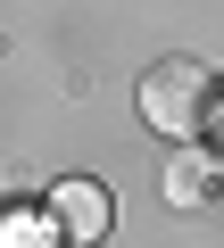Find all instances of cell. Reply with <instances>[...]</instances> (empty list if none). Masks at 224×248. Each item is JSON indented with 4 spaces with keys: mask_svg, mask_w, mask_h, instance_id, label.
<instances>
[{
    "mask_svg": "<svg viewBox=\"0 0 224 248\" xmlns=\"http://www.w3.org/2000/svg\"><path fill=\"white\" fill-rule=\"evenodd\" d=\"M0 248H42V232H34L25 215H9V223H0Z\"/></svg>",
    "mask_w": 224,
    "mask_h": 248,
    "instance_id": "cell-4",
    "label": "cell"
},
{
    "mask_svg": "<svg viewBox=\"0 0 224 248\" xmlns=\"http://www.w3.org/2000/svg\"><path fill=\"white\" fill-rule=\"evenodd\" d=\"M207 199H224L216 157H174V174H166V207H207Z\"/></svg>",
    "mask_w": 224,
    "mask_h": 248,
    "instance_id": "cell-3",
    "label": "cell"
},
{
    "mask_svg": "<svg viewBox=\"0 0 224 248\" xmlns=\"http://www.w3.org/2000/svg\"><path fill=\"white\" fill-rule=\"evenodd\" d=\"M141 124L166 133V141H199L216 124V75L199 58H158L141 75Z\"/></svg>",
    "mask_w": 224,
    "mask_h": 248,
    "instance_id": "cell-1",
    "label": "cell"
},
{
    "mask_svg": "<svg viewBox=\"0 0 224 248\" xmlns=\"http://www.w3.org/2000/svg\"><path fill=\"white\" fill-rule=\"evenodd\" d=\"M108 215H117V207H108V190H100V182H83V174H67V182L42 199V223H50L67 248H91V240L108 232Z\"/></svg>",
    "mask_w": 224,
    "mask_h": 248,
    "instance_id": "cell-2",
    "label": "cell"
}]
</instances>
